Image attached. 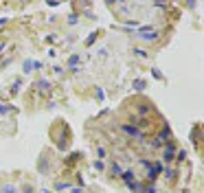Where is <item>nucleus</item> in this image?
Here are the masks:
<instances>
[{"instance_id": "obj_14", "label": "nucleus", "mask_w": 204, "mask_h": 193, "mask_svg": "<svg viewBox=\"0 0 204 193\" xmlns=\"http://www.w3.org/2000/svg\"><path fill=\"white\" fill-rule=\"evenodd\" d=\"M134 53H136V55H138V57H147V53H145V50H143V48H134Z\"/></svg>"}, {"instance_id": "obj_15", "label": "nucleus", "mask_w": 204, "mask_h": 193, "mask_svg": "<svg viewBox=\"0 0 204 193\" xmlns=\"http://www.w3.org/2000/svg\"><path fill=\"white\" fill-rule=\"evenodd\" d=\"M97 154H99V158H105V149L103 147H97Z\"/></svg>"}, {"instance_id": "obj_13", "label": "nucleus", "mask_w": 204, "mask_h": 193, "mask_svg": "<svg viewBox=\"0 0 204 193\" xmlns=\"http://www.w3.org/2000/svg\"><path fill=\"white\" fill-rule=\"evenodd\" d=\"M112 171H114L116 176H121V165H119V163H114V165H112Z\"/></svg>"}, {"instance_id": "obj_19", "label": "nucleus", "mask_w": 204, "mask_h": 193, "mask_svg": "<svg viewBox=\"0 0 204 193\" xmlns=\"http://www.w3.org/2000/svg\"><path fill=\"white\" fill-rule=\"evenodd\" d=\"M70 193H81V189L79 187H70Z\"/></svg>"}, {"instance_id": "obj_20", "label": "nucleus", "mask_w": 204, "mask_h": 193, "mask_svg": "<svg viewBox=\"0 0 204 193\" xmlns=\"http://www.w3.org/2000/svg\"><path fill=\"white\" fill-rule=\"evenodd\" d=\"M2 24H7V18H0V26Z\"/></svg>"}, {"instance_id": "obj_16", "label": "nucleus", "mask_w": 204, "mask_h": 193, "mask_svg": "<svg viewBox=\"0 0 204 193\" xmlns=\"http://www.w3.org/2000/svg\"><path fill=\"white\" fill-rule=\"evenodd\" d=\"M151 75H154L156 79H163V75H160V70H156V68H154V70H151Z\"/></svg>"}, {"instance_id": "obj_5", "label": "nucleus", "mask_w": 204, "mask_h": 193, "mask_svg": "<svg viewBox=\"0 0 204 193\" xmlns=\"http://www.w3.org/2000/svg\"><path fill=\"white\" fill-rule=\"evenodd\" d=\"M127 187H129V191H132V193H143V191H140V184H138V182H129Z\"/></svg>"}, {"instance_id": "obj_18", "label": "nucleus", "mask_w": 204, "mask_h": 193, "mask_svg": "<svg viewBox=\"0 0 204 193\" xmlns=\"http://www.w3.org/2000/svg\"><path fill=\"white\" fill-rule=\"evenodd\" d=\"M9 112V108H7V105H0V114H7Z\"/></svg>"}, {"instance_id": "obj_4", "label": "nucleus", "mask_w": 204, "mask_h": 193, "mask_svg": "<svg viewBox=\"0 0 204 193\" xmlns=\"http://www.w3.org/2000/svg\"><path fill=\"white\" fill-rule=\"evenodd\" d=\"M121 176H123V180L125 182H134V171H132V169H127V171H121Z\"/></svg>"}, {"instance_id": "obj_9", "label": "nucleus", "mask_w": 204, "mask_h": 193, "mask_svg": "<svg viewBox=\"0 0 204 193\" xmlns=\"http://www.w3.org/2000/svg\"><path fill=\"white\" fill-rule=\"evenodd\" d=\"M134 90H145V81L143 79H136L134 81Z\"/></svg>"}, {"instance_id": "obj_8", "label": "nucleus", "mask_w": 204, "mask_h": 193, "mask_svg": "<svg viewBox=\"0 0 204 193\" xmlns=\"http://www.w3.org/2000/svg\"><path fill=\"white\" fill-rule=\"evenodd\" d=\"M33 64H35V62H31V59H29V62H24V73H31V70H35V66H33Z\"/></svg>"}, {"instance_id": "obj_11", "label": "nucleus", "mask_w": 204, "mask_h": 193, "mask_svg": "<svg viewBox=\"0 0 204 193\" xmlns=\"http://www.w3.org/2000/svg\"><path fill=\"white\" fill-rule=\"evenodd\" d=\"M2 193H18V191H15V187H11V184H7V187L2 189Z\"/></svg>"}, {"instance_id": "obj_6", "label": "nucleus", "mask_w": 204, "mask_h": 193, "mask_svg": "<svg viewBox=\"0 0 204 193\" xmlns=\"http://www.w3.org/2000/svg\"><path fill=\"white\" fill-rule=\"evenodd\" d=\"M37 88H40V90H48V88H50V81L40 79V81H37Z\"/></svg>"}, {"instance_id": "obj_21", "label": "nucleus", "mask_w": 204, "mask_h": 193, "mask_svg": "<svg viewBox=\"0 0 204 193\" xmlns=\"http://www.w3.org/2000/svg\"><path fill=\"white\" fill-rule=\"evenodd\" d=\"M42 193H50V191H42Z\"/></svg>"}, {"instance_id": "obj_2", "label": "nucleus", "mask_w": 204, "mask_h": 193, "mask_svg": "<svg viewBox=\"0 0 204 193\" xmlns=\"http://www.w3.org/2000/svg\"><path fill=\"white\" fill-rule=\"evenodd\" d=\"M123 132L127 136H134V138H143V132L138 127H134V125H123Z\"/></svg>"}, {"instance_id": "obj_12", "label": "nucleus", "mask_w": 204, "mask_h": 193, "mask_svg": "<svg viewBox=\"0 0 204 193\" xmlns=\"http://www.w3.org/2000/svg\"><path fill=\"white\" fill-rule=\"evenodd\" d=\"M95 169H97V171H103V169H105V165L101 163V160H97V163H95Z\"/></svg>"}, {"instance_id": "obj_17", "label": "nucleus", "mask_w": 204, "mask_h": 193, "mask_svg": "<svg viewBox=\"0 0 204 193\" xmlns=\"http://www.w3.org/2000/svg\"><path fill=\"white\" fill-rule=\"evenodd\" d=\"M165 173H167V178H174V176H176V171H174V169H167Z\"/></svg>"}, {"instance_id": "obj_1", "label": "nucleus", "mask_w": 204, "mask_h": 193, "mask_svg": "<svg viewBox=\"0 0 204 193\" xmlns=\"http://www.w3.org/2000/svg\"><path fill=\"white\" fill-rule=\"evenodd\" d=\"M136 35H138V37H143V40H149V42H154L156 37H158V33H156V31H151V29H147V26H145V29H140Z\"/></svg>"}, {"instance_id": "obj_7", "label": "nucleus", "mask_w": 204, "mask_h": 193, "mask_svg": "<svg viewBox=\"0 0 204 193\" xmlns=\"http://www.w3.org/2000/svg\"><path fill=\"white\" fill-rule=\"evenodd\" d=\"M81 62V57L79 55H70V59H68V66H77Z\"/></svg>"}, {"instance_id": "obj_10", "label": "nucleus", "mask_w": 204, "mask_h": 193, "mask_svg": "<svg viewBox=\"0 0 204 193\" xmlns=\"http://www.w3.org/2000/svg\"><path fill=\"white\" fill-rule=\"evenodd\" d=\"M167 138H169V129H163V132H160V143H163V140H167Z\"/></svg>"}, {"instance_id": "obj_3", "label": "nucleus", "mask_w": 204, "mask_h": 193, "mask_svg": "<svg viewBox=\"0 0 204 193\" xmlns=\"http://www.w3.org/2000/svg\"><path fill=\"white\" fill-rule=\"evenodd\" d=\"M163 158L167 160V163H171V160H174V145H167V149H165V154H163Z\"/></svg>"}]
</instances>
